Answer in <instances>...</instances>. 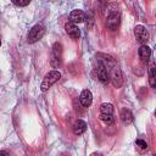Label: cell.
Here are the masks:
<instances>
[{
  "mask_svg": "<svg viewBox=\"0 0 156 156\" xmlns=\"http://www.w3.org/2000/svg\"><path fill=\"white\" fill-rule=\"evenodd\" d=\"M60 78H61V73H60L58 71H55V69H54V71H50V72L44 77V79H43V82H41V85H40L41 91L49 90V88L52 87Z\"/></svg>",
  "mask_w": 156,
  "mask_h": 156,
  "instance_id": "6da1fadb",
  "label": "cell"
},
{
  "mask_svg": "<svg viewBox=\"0 0 156 156\" xmlns=\"http://www.w3.org/2000/svg\"><path fill=\"white\" fill-rule=\"evenodd\" d=\"M12 4L16 5V6H27L29 4V0H26V1H18V0H12Z\"/></svg>",
  "mask_w": 156,
  "mask_h": 156,
  "instance_id": "d6986e66",
  "label": "cell"
},
{
  "mask_svg": "<svg viewBox=\"0 0 156 156\" xmlns=\"http://www.w3.org/2000/svg\"><path fill=\"white\" fill-rule=\"evenodd\" d=\"M134 35H135V39L141 44V45H146L147 40H149V32L147 29L141 26V24H138L135 28H134Z\"/></svg>",
  "mask_w": 156,
  "mask_h": 156,
  "instance_id": "5b68a950",
  "label": "cell"
},
{
  "mask_svg": "<svg viewBox=\"0 0 156 156\" xmlns=\"http://www.w3.org/2000/svg\"><path fill=\"white\" fill-rule=\"evenodd\" d=\"M62 60V45L60 43H55L52 45V54H51V66L57 68Z\"/></svg>",
  "mask_w": 156,
  "mask_h": 156,
  "instance_id": "277c9868",
  "label": "cell"
},
{
  "mask_svg": "<svg viewBox=\"0 0 156 156\" xmlns=\"http://www.w3.org/2000/svg\"><path fill=\"white\" fill-rule=\"evenodd\" d=\"M84 17H85V13L82 11V10H73L71 11L69 13V21L71 23H80L84 21Z\"/></svg>",
  "mask_w": 156,
  "mask_h": 156,
  "instance_id": "8fae6325",
  "label": "cell"
},
{
  "mask_svg": "<svg viewBox=\"0 0 156 156\" xmlns=\"http://www.w3.org/2000/svg\"><path fill=\"white\" fill-rule=\"evenodd\" d=\"M96 74H98V78L101 83L104 84H107L110 82V77H108V73L106 71V68L104 67V65H101L100 62L98 63V67H96Z\"/></svg>",
  "mask_w": 156,
  "mask_h": 156,
  "instance_id": "9c48e42d",
  "label": "cell"
},
{
  "mask_svg": "<svg viewBox=\"0 0 156 156\" xmlns=\"http://www.w3.org/2000/svg\"><path fill=\"white\" fill-rule=\"evenodd\" d=\"M154 71H155L154 65H151L149 68V82H150V85L152 88H155V73H154Z\"/></svg>",
  "mask_w": 156,
  "mask_h": 156,
  "instance_id": "e0dca14e",
  "label": "cell"
},
{
  "mask_svg": "<svg viewBox=\"0 0 156 156\" xmlns=\"http://www.w3.org/2000/svg\"><path fill=\"white\" fill-rule=\"evenodd\" d=\"M45 34V28L41 24H35L32 27V29L28 33V43L33 44L35 41H38L39 39L43 38V35Z\"/></svg>",
  "mask_w": 156,
  "mask_h": 156,
  "instance_id": "3957f363",
  "label": "cell"
},
{
  "mask_svg": "<svg viewBox=\"0 0 156 156\" xmlns=\"http://www.w3.org/2000/svg\"><path fill=\"white\" fill-rule=\"evenodd\" d=\"M90 156H102V154H100V152H93Z\"/></svg>",
  "mask_w": 156,
  "mask_h": 156,
  "instance_id": "44dd1931",
  "label": "cell"
},
{
  "mask_svg": "<svg viewBox=\"0 0 156 156\" xmlns=\"http://www.w3.org/2000/svg\"><path fill=\"white\" fill-rule=\"evenodd\" d=\"M0 45H1V40H0Z\"/></svg>",
  "mask_w": 156,
  "mask_h": 156,
  "instance_id": "7402d4cb",
  "label": "cell"
},
{
  "mask_svg": "<svg viewBox=\"0 0 156 156\" xmlns=\"http://www.w3.org/2000/svg\"><path fill=\"white\" fill-rule=\"evenodd\" d=\"M85 130H87V123H85L84 121H82V119L76 121V123L73 124V133H74L76 135H80V134H83Z\"/></svg>",
  "mask_w": 156,
  "mask_h": 156,
  "instance_id": "7c38bea8",
  "label": "cell"
},
{
  "mask_svg": "<svg viewBox=\"0 0 156 156\" xmlns=\"http://www.w3.org/2000/svg\"><path fill=\"white\" fill-rule=\"evenodd\" d=\"M65 29H66V33H67L72 39H78L79 35H80L79 28H78L77 24H74V23L67 22V23L65 24Z\"/></svg>",
  "mask_w": 156,
  "mask_h": 156,
  "instance_id": "ba28073f",
  "label": "cell"
},
{
  "mask_svg": "<svg viewBox=\"0 0 156 156\" xmlns=\"http://www.w3.org/2000/svg\"><path fill=\"white\" fill-rule=\"evenodd\" d=\"M107 72H108L110 80L112 82L113 87L115 88H119L122 85V83H123V77H122V72H121L119 67L117 65H113L112 67H110V69Z\"/></svg>",
  "mask_w": 156,
  "mask_h": 156,
  "instance_id": "7a4b0ae2",
  "label": "cell"
},
{
  "mask_svg": "<svg viewBox=\"0 0 156 156\" xmlns=\"http://www.w3.org/2000/svg\"><path fill=\"white\" fill-rule=\"evenodd\" d=\"M135 144H136V146H139V147L143 149V150L147 149V143H146L145 140H143V139H136Z\"/></svg>",
  "mask_w": 156,
  "mask_h": 156,
  "instance_id": "ac0fdd59",
  "label": "cell"
},
{
  "mask_svg": "<svg viewBox=\"0 0 156 156\" xmlns=\"http://www.w3.org/2000/svg\"><path fill=\"white\" fill-rule=\"evenodd\" d=\"M100 113L101 115H113V105L108 102H104L100 105Z\"/></svg>",
  "mask_w": 156,
  "mask_h": 156,
  "instance_id": "5bb4252c",
  "label": "cell"
},
{
  "mask_svg": "<svg viewBox=\"0 0 156 156\" xmlns=\"http://www.w3.org/2000/svg\"><path fill=\"white\" fill-rule=\"evenodd\" d=\"M0 156H10V155H9V152H7V151L1 150V151H0Z\"/></svg>",
  "mask_w": 156,
  "mask_h": 156,
  "instance_id": "ffe728a7",
  "label": "cell"
},
{
  "mask_svg": "<svg viewBox=\"0 0 156 156\" xmlns=\"http://www.w3.org/2000/svg\"><path fill=\"white\" fill-rule=\"evenodd\" d=\"M121 119H122V122H123L124 124H130V123L133 122L134 117H133V113H132L129 110L123 108L122 112H121Z\"/></svg>",
  "mask_w": 156,
  "mask_h": 156,
  "instance_id": "4fadbf2b",
  "label": "cell"
},
{
  "mask_svg": "<svg viewBox=\"0 0 156 156\" xmlns=\"http://www.w3.org/2000/svg\"><path fill=\"white\" fill-rule=\"evenodd\" d=\"M119 22H121V16L117 11H112L111 13H108L107 16V20H106V26L107 28L115 30L117 29V27L119 26Z\"/></svg>",
  "mask_w": 156,
  "mask_h": 156,
  "instance_id": "8992f818",
  "label": "cell"
},
{
  "mask_svg": "<svg viewBox=\"0 0 156 156\" xmlns=\"http://www.w3.org/2000/svg\"><path fill=\"white\" fill-rule=\"evenodd\" d=\"M138 55H139V58L143 63H147L150 57H151V49L147 45H141L138 49Z\"/></svg>",
  "mask_w": 156,
  "mask_h": 156,
  "instance_id": "52a82bcc",
  "label": "cell"
},
{
  "mask_svg": "<svg viewBox=\"0 0 156 156\" xmlns=\"http://www.w3.org/2000/svg\"><path fill=\"white\" fill-rule=\"evenodd\" d=\"M84 21H85L87 28H88V29H90V28L93 27V24H94V16H93V13H91V12H88V13H85Z\"/></svg>",
  "mask_w": 156,
  "mask_h": 156,
  "instance_id": "9a60e30c",
  "label": "cell"
},
{
  "mask_svg": "<svg viewBox=\"0 0 156 156\" xmlns=\"http://www.w3.org/2000/svg\"><path fill=\"white\" fill-rule=\"evenodd\" d=\"M100 119L106 124H112L115 121L113 115H101V113H100Z\"/></svg>",
  "mask_w": 156,
  "mask_h": 156,
  "instance_id": "2e32d148",
  "label": "cell"
},
{
  "mask_svg": "<svg viewBox=\"0 0 156 156\" xmlns=\"http://www.w3.org/2000/svg\"><path fill=\"white\" fill-rule=\"evenodd\" d=\"M79 101H80V104H82L83 107H89L91 105V101H93V94H91V91L88 90V89H84L80 93Z\"/></svg>",
  "mask_w": 156,
  "mask_h": 156,
  "instance_id": "30bf717a",
  "label": "cell"
}]
</instances>
